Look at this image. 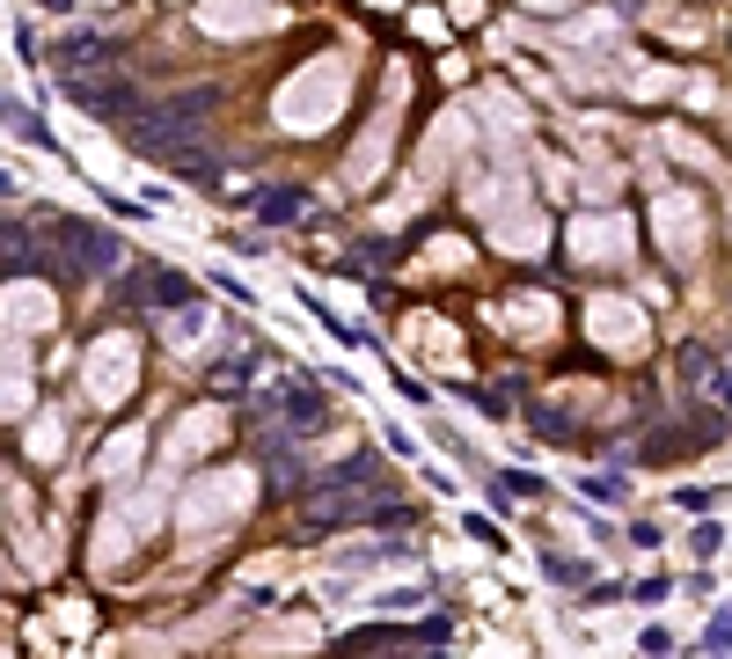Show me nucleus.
Wrapping results in <instances>:
<instances>
[{
	"instance_id": "14",
	"label": "nucleus",
	"mask_w": 732,
	"mask_h": 659,
	"mask_svg": "<svg viewBox=\"0 0 732 659\" xmlns=\"http://www.w3.org/2000/svg\"><path fill=\"white\" fill-rule=\"evenodd\" d=\"M550 308H557V301H542V293H520V301H506V330H520V338H542V330H550Z\"/></svg>"
},
{
	"instance_id": "15",
	"label": "nucleus",
	"mask_w": 732,
	"mask_h": 659,
	"mask_svg": "<svg viewBox=\"0 0 732 659\" xmlns=\"http://www.w3.org/2000/svg\"><path fill=\"white\" fill-rule=\"evenodd\" d=\"M264 645H279V652L322 645V623H271V631H257V637H249V652H264Z\"/></svg>"
},
{
	"instance_id": "18",
	"label": "nucleus",
	"mask_w": 732,
	"mask_h": 659,
	"mask_svg": "<svg viewBox=\"0 0 732 659\" xmlns=\"http://www.w3.org/2000/svg\"><path fill=\"white\" fill-rule=\"evenodd\" d=\"M484 659H528V652H520V645H491Z\"/></svg>"
},
{
	"instance_id": "13",
	"label": "nucleus",
	"mask_w": 732,
	"mask_h": 659,
	"mask_svg": "<svg viewBox=\"0 0 732 659\" xmlns=\"http://www.w3.org/2000/svg\"><path fill=\"white\" fill-rule=\"evenodd\" d=\"M491 243H512V257H535V249H542V220L512 205V213L491 220Z\"/></svg>"
},
{
	"instance_id": "8",
	"label": "nucleus",
	"mask_w": 732,
	"mask_h": 659,
	"mask_svg": "<svg viewBox=\"0 0 732 659\" xmlns=\"http://www.w3.org/2000/svg\"><path fill=\"white\" fill-rule=\"evenodd\" d=\"M593 344L637 352V344H645V316H637L630 301H593Z\"/></svg>"
},
{
	"instance_id": "12",
	"label": "nucleus",
	"mask_w": 732,
	"mask_h": 659,
	"mask_svg": "<svg viewBox=\"0 0 732 659\" xmlns=\"http://www.w3.org/2000/svg\"><path fill=\"white\" fill-rule=\"evenodd\" d=\"M220 433H227V425H220V411H191L184 425H176V439H169V469L191 462V455H205V447H220Z\"/></svg>"
},
{
	"instance_id": "5",
	"label": "nucleus",
	"mask_w": 732,
	"mask_h": 659,
	"mask_svg": "<svg viewBox=\"0 0 732 659\" xmlns=\"http://www.w3.org/2000/svg\"><path fill=\"white\" fill-rule=\"evenodd\" d=\"M59 322V308H51V286H37V279H15V286H0V330L8 338H37V330H51Z\"/></svg>"
},
{
	"instance_id": "1",
	"label": "nucleus",
	"mask_w": 732,
	"mask_h": 659,
	"mask_svg": "<svg viewBox=\"0 0 732 659\" xmlns=\"http://www.w3.org/2000/svg\"><path fill=\"white\" fill-rule=\"evenodd\" d=\"M344 89H352L344 59H308V67L279 89V125H286V132H316V125H330L338 118V103H344Z\"/></svg>"
},
{
	"instance_id": "10",
	"label": "nucleus",
	"mask_w": 732,
	"mask_h": 659,
	"mask_svg": "<svg viewBox=\"0 0 732 659\" xmlns=\"http://www.w3.org/2000/svg\"><path fill=\"white\" fill-rule=\"evenodd\" d=\"M286 15L279 8H198V30H213V37H249V30H279Z\"/></svg>"
},
{
	"instance_id": "16",
	"label": "nucleus",
	"mask_w": 732,
	"mask_h": 659,
	"mask_svg": "<svg viewBox=\"0 0 732 659\" xmlns=\"http://www.w3.org/2000/svg\"><path fill=\"white\" fill-rule=\"evenodd\" d=\"M140 462V433H125V439H110V447H103V476H110V484H125V469Z\"/></svg>"
},
{
	"instance_id": "3",
	"label": "nucleus",
	"mask_w": 732,
	"mask_h": 659,
	"mask_svg": "<svg viewBox=\"0 0 732 659\" xmlns=\"http://www.w3.org/2000/svg\"><path fill=\"white\" fill-rule=\"evenodd\" d=\"M132 381H140V344L125 338V330H110V338L88 344V360H81V389H88V403H125L132 396Z\"/></svg>"
},
{
	"instance_id": "17",
	"label": "nucleus",
	"mask_w": 732,
	"mask_h": 659,
	"mask_svg": "<svg viewBox=\"0 0 732 659\" xmlns=\"http://www.w3.org/2000/svg\"><path fill=\"white\" fill-rule=\"evenodd\" d=\"M59 447H67V425H59V417H37V425H29V455H37V462H59Z\"/></svg>"
},
{
	"instance_id": "19",
	"label": "nucleus",
	"mask_w": 732,
	"mask_h": 659,
	"mask_svg": "<svg viewBox=\"0 0 732 659\" xmlns=\"http://www.w3.org/2000/svg\"><path fill=\"white\" fill-rule=\"evenodd\" d=\"M718 396H725V403H732V374H718Z\"/></svg>"
},
{
	"instance_id": "7",
	"label": "nucleus",
	"mask_w": 732,
	"mask_h": 659,
	"mask_svg": "<svg viewBox=\"0 0 732 659\" xmlns=\"http://www.w3.org/2000/svg\"><path fill=\"white\" fill-rule=\"evenodd\" d=\"M652 220H659L666 257H682V264H688V257H696V243H704V213H696V198H688V191H666Z\"/></svg>"
},
{
	"instance_id": "9",
	"label": "nucleus",
	"mask_w": 732,
	"mask_h": 659,
	"mask_svg": "<svg viewBox=\"0 0 732 659\" xmlns=\"http://www.w3.org/2000/svg\"><path fill=\"white\" fill-rule=\"evenodd\" d=\"M389 146H395V89H389V110H374L359 154H352V184H374V169L389 162Z\"/></svg>"
},
{
	"instance_id": "4",
	"label": "nucleus",
	"mask_w": 732,
	"mask_h": 659,
	"mask_svg": "<svg viewBox=\"0 0 732 659\" xmlns=\"http://www.w3.org/2000/svg\"><path fill=\"white\" fill-rule=\"evenodd\" d=\"M162 506H169V491H162V484H140V491H125L118 506L103 513V528H96V564H103V572H110V564H118L125 550L146 536V528H154V520H162Z\"/></svg>"
},
{
	"instance_id": "11",
	"label": "nucleus",
	"mask_w": 732,
	"mask_h": 659,
	"mask_svg": "<svg viewBox=\"0 0 732 659\" xmlns=\"http://www.w3.org/2000/svg\"><path fill=\"white\" fill-rule=\"evenodd\" d=\"M29 411V352L23 344H0V417Z\"/></svg>"
},
{
	"instance_id": "2",
	"label": "nucleus",
	"mask_w": 732,
	"mask_h": 659,
	"mask_svg": "<svg viewBox=\"0 0 732 659\" xmlns=\"http://www.w3.org/2000/svg\"><path fill=\"white\" fill-rule=\"evenodd\" d=\"M249 513V476L243 469H220V476H198V491L191 498H184V513H176V520H184V542H205V536H220V528H227V520H243Z\"/></svg>"
},
{
	"instance_id": "6",
	"label": "nucleus",
	"mask_w": 732,
	"mask_h": 659,
	"mask_svg": "<svg viewBox=\"0 0 732 659\" xmlns=\"http://www.w3.org/2000/svg\"><path fill=\"white\" fill-rule=\"evenodd\" d=\"M571 257H586V264L630 257V220H623V213H586L579 227H571Z\"/></svg>"
}]
</instances>
